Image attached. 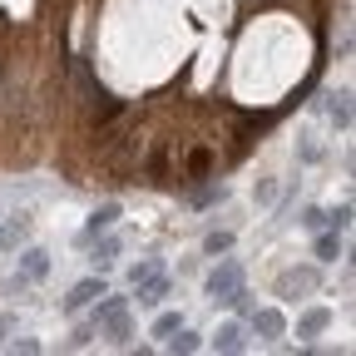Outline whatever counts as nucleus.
<instances>
[{"instance_id": "nucleus-21", "label": "nucleus", "mask_w": 356, "mask_h": 356, "mask_svg": "<svg viewBox=\"0 0 356 356\" xmlns=\"http://www.w3.org/2000/svg\"><path fill=\"white\" fill-rule=\"evenodd\" d=\"M327 228H337V233H346V228H351V203H341V208H332V213H327Z\"/></svg>"}, {"instance_id": "nucleus-13", "label": "nucleus", "mask_w": 356, "mask_h": 356, "mask_svg": "<svg viewBox=\"0 0 356 356\" xmlns=\"http://www.w3.org/2000/svg\"><path fill=\"white\" fill-rule=\"evenodd\" d=\"M327 114H332L337 134H346V129H351V95H346V89H341V95H327Z\"/></svg>"}, {"instance_id": "nucleus-6", "label": "nucleus", "mask_w": 356, "mask_h": 356, "mask_svg": "<svg viewBox=\"0 0 356 356\" xmlns=\"http://www.w3.org/2000/svg\"><path fill=\"white\" fill-rule=\"evenodd\" d=\"M44 277H50V252H44V248H25L20 252V287H30V282H44Z\"/></svg>"}, {"instance_id": "nucleus-3", "label": "nucleus", "mask_w": 356, "mask_h": 356, "mask_svg": "<svg viewBox=\"0 0 356 356\" xmlns=\"http://www.w3.org/2000/svg\"><path fill=\"white\" fill-rule=\"evenodd\" d=\"M317 282H322L317 267H287V273L277 277V297L297 302V297H307V292H317Z\"/></svg>"}, {"instance_id": "nucleus-20", "label": "nucleus", "mask_w": 356, "mask_h": 356, "mask_svg": "<svg viewBox=\"0 0 356 356\" xmlns=\"http://www.w3.org/2000/svg\"><path fill=\"white\" fill-rule=\"evenodd\" d=\"M208 168H213V154H208V149H193V154H188V173H193V178H208Z\"/></svg>"}, {"instance_id": "nucleus-1", "label": "nucleus", "mask_w": 356, "mask_h": 356, "mask_svg": "<svg viewBox=\"0 0 356 356\" xmlns=\"http://www.w3.org/2000/svg\"><path fill=\"white\" fill-rule=\"evenodd\" d=\"M95 312H89V322H95V332H104L109 341H129V297H95L89 302Z\"/></svg>"}, {"instance_id": "nucleus-16", "label": "nucleus", "mask_w": 356, "mask_h": 356, "mask_svg": "<svg viewBox=\"0 0 356 356\" xmlns=\"http://www.w3.org/2000/svg\"><path fill=\"white\" fill-rule=\"evenodd\" d=\"M25 233H30V218H25V213H15V218L6 222V228H0V238H6V248H15V243H20Z\"/></svg>"}, {"instance_id": "nucleus-2", "label": "nucleus", "mask_w": 356, "mask_h": 356, "mask_svg": "<svg viewBox=\"0 0 356 356\" xmlns=\"http://www.w3.org/2000/svg\"><path fill=\"white\" fill-rule=\"evenodd\" d=\"M238 287H243V262L238 257H222L213 273H208V282H203V292H208L213 307H228L238 297Z\"/></svg>"}, {"instance_id": "nucleus-8", "label": "nucleus", "mask_w": 356, "mask_h": 356, "mask_svg": "<svg viewBox=\"0 0 356 356\" xmlns=\"http://www.w3.org/2000/svg\"><path fill=\"white\" fill-rule=\"evenodd\" d=\"M168 292H173V282H168L163 273H154L149 282L134 287V297H129V302H139V307H149V312H154V307H163V297H168Z\"/></svg>"}, {"instance_id": "nucleus-4", "label": "nucleus", "mask_w": 356, "mask_h": 356, "mask_svg": "<svg viewBox=\"0 0 356 356\" xmlns=\"http://www.w3.org/2000/svg\"><path fill=\"white\" fill-rule=\"evenodd\" d=\"M248 327H252L262 341H277V337L287 332V317H282L277 307H252V312H248Z\"/></svg>"}, {"instance_id": "nucleus-19", "label": "nucleus", "mask_w": 356, "mask_h": 356, "mask_svg": "<svg viewBox=\"0 0 356 356\" xmlns=\"http://www.w3.org/2000/svg\"><path fill=\"white\" fill-rule=\"evenodd\" d=\"M178 327H184V317H178V312H159V317H154V337H168V332H178Z\"/></svg>"}, {"instance_id": "nucleus-22", "label": "nucleus", "mask_w": 356, "mask_h": 356, "mask_svg": "<svg viewBox=\"0 0 356 356\" xmlns=\"http://www.w3.org/2000/svg\"><path fill=\"white\" fill-rule=\"evenodd\" d=\"M302 228H307V233L327 228V213H322V208H307V213H302Z\"/></svg>"}, {"instance_id": "nucleus-10", "label": "nucleus", "mask_w": 356, "mask_h": 356, "mask_svg": "<svg viewBox=\"0 0 356 356\" xmlns=\"http://www.w3.org/2000/svg\"><path fill=\"white\" fill-rule=\"evenodd\" d=\"M327 327H332V307H307V312H302V322H297V337L312 341V337H322Z\"/></svg>"}, {"instance_id": "nucleus-24", "label": "nucleus", "mask_w": 356, "mask_h": 356, "mask_svg": "<svg viewBox=\"0 0 356 356\" xmlns=\"http://www.w3.org/2000/svg\"><path fill=\"white\" fill-rule=\"evenodd\" d=\"M10 327H15V317H0V337H6Z\"/></svg>"}, {"instance_id": "nucleus-17", "label": "nucleus", "mask_w": 356, "mask_h": 356, "mask_svg": "<svg viewBox=\"0 0 356 356\" xmlns=\"http://www.w3.org/2000/svg\"><path fill=\"white\" fill-rule=\"evenodd\" d=\"M222 198H228V188H222V184H208V188H198L188 203H193V208H213V203H222Z\"/></svg>"}, {"instance_id": "nucleus-23", "label": "nucleus", "mask_w": 356, "mask_h": 356, "mask_svg": "<svg viewBox=\"0 0 356 356\" xmlns=\"http://www.w3.org/2000/svg\"><path fill=\"white\" fill-rule=\"evenodd\" d=\"M10 351H25V356H35V351H40V341H35V337H15V341H10Z\"/></svg>"}, {"instance_id": "nucleus-5", "label": "nucleus", "mask_w": 356, "mask_h": 356, "mask_svg": "<svg viewBox=\"0 0 356 356\" xmlns=\"http://www.w3.org/2000/svg\"><path fill=\"white\" fill-rule=\"evenodd\" d=\"M119 213H124L119 203H104V208H95V213H89V222L79 228V238H74V243H79V248H89V243H95L99 233H109L114 222H119Z\"/></svg>"}, {"instance_id": "nucleus-14", "label": "nucleus", "mask_w": 356, "mask_h": 356, "mask_svg": "<svg viewBox=\"0 0 356 356\" xmlns=\"http://www.w3.org/2000/svg\"><path fill=\"white\" fill-rule=\"evenodd\" d=\"M163 346H168L173 356H188V351H198V346H203V337H198V332H188V327H178V332H168V337H163Z\"/></svg>"}, {"instance_id": "nucleus-15", "label": "nucleus", "mask_w": 356, "mask_h": 356, "mask_svg": "<svg viewBox=\"0 0 356 356\" xmlns=\"http://www.w3.org/2000/svg\"><path fill=\"white\" fill-rule=\"evenodd\" d=\"M154 273H163V262H159V257H144V262H134V267H129V287H139V282H149Z\"/></svg>"}, {"instance_id": "nucleus-12", "label": "nucleus", "mask_w": 356, "mask_h": 356, "mask_svg": "<svg viewBox=\"0 0 356 356\" xmlns=\"http://www.w3.org/2000/svg\"><path fill=\"white\" fill-rule=\"evenodd\" d=\"M114 257H119V238H109V233H99L95 243H89V262H95V267H99V273H104V267H114Z\"/></svg>"}, {"instance_id": "nucleus-7", "label": "nucleus", "mask_w": 356, "mask_h": 356, "mask_svg": "<svg viewBox=\"0 0 356 356\" xmlns=\"http://www.w3.org/2000/svg\"><path fill=\"white\" fill-rule=\"evenodd\" d=\"M95 297H104V277H84V282H74L70 297H65V317H79V312L95 302Z\"/></svg>"}, {"instance_id": "nucleus-9", "label": "nucleus", "mask_w": 356, "mask_h": 356, "mask_svg": "<svg viewBox=\"0 0 356 356\" xmlns=\"http://www.w3.org/2000/svg\"><path fill=\"white\" fill-rule=\"evenodd\" d=\"M208 346H213V351H243V346H248V327H243V322H222Z\"/></svg>"}, {"instance_id": "nucleus-18", "label": "nucleus", "mask_w": 356, "mask_h": 356, "mask_svg": "<svg viewBox=\"0 0 356 356\" xmlns=\"http://www.w3.org/2000/svg\"><path fill=\"white\" fill-rule=\"evenodd\" d=\"M203 252H208V257L233 252V233H208V238H203Z\"/></svg>"}, {"instance_id": "nucleus-11", "label": "nucleus", "mask_w": 356, "mask_h": 356, "mask_svg": "<svg viewBox=\"0 0 356 356\" xmlns=\"http://www.w3.org/2000/svg\"><path fill=\"white\" fill-rule=\"evenodd\" d=\"M312 252H317L322 267H332V262L346 252V248H341V233H337V228H317V243H312Z\"/></svg>"}]
</instances>
